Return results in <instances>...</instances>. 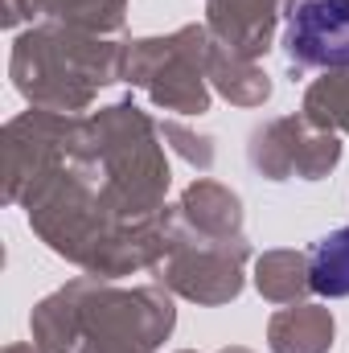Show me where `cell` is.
<instances>
[{"label":"cell","mask_w":349,"mask_h":353,"mask_svg":"<svg viewBox=\"0 0 349 353\" xmlns=\"http://www.w3.org/2000/svg\"><path fill=\"white\" fill-rule=\"evenodd\" d=\"M283 50L312 70H349V0H296Z\"/></svg>","instance_id":"6da1fadb"},{"label":"cell","mask_w":349,"mask_h":353,"mask_svg":"<svg viewBox=\"0 0 349 353\" xmlns=\"http://www.w3.org/2000/svg\"><path fill=\"white\" fill-rule=\"evenodd\" d=\"M308 283L325 300H346L349 296V226L329 230L312 255H308Z\"/></svg>","instance_id":"7a4b0ae2"}]
</instances>
